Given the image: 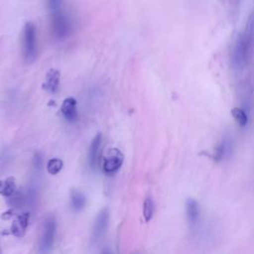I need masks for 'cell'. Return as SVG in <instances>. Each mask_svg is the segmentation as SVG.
Listing matches in <instances>:
<instances>
[{
	"label": "cell",
	"instance_id": "20",
	"mask_svg": "<svg viewBox=\"0 0 254 254\" xmlns=\"http://www.w3.org/2000/svg\"><path fill=\"white\" fill-rule=\"evenodd\" d=\"M42 163H43L42 155H41L40 153L35 154L34 159H33V164H34V167L36 168V170H40V169H41V167H42Z\"/></svg>",
	"mask_w": 254,
	"mask_h": 254
},
{
	"label": "cell",
	"instance_id": "5",
	"mask_svg": "<svg viewBox=\"0 0 254 254\" xmlns=\"http://www.w3.org/2000/svg\"><path fill=\"white\" fill-rule=\"evenodd\" d=\"M57 231V221L54 216H48L44 221V229L43 234L41 236L40 241V251L41 252H48L55 240Z\"/></svg>",
	"mask_w": 254,
	"mask_h": 254
},
{
	"label": "cell",
	"instance_id": "11",
	"mask_svg": "<svg viewBox=\"0 0 254 254\" xmlns=\"http://www.w3.org/2000/svg\"><path fill=\"white\" fill-rule=\"evenodd\" d=\"M61 72L56 68H51L46 75V81L43 83V88L46 89L50 93H55L60 84Z\"/></svg>",
	"mask_w": 254,
	"mask_h": 254
},
{
	"label": "cell",
	"instance_id": "19",
	"mask_svg": "<svg viewBox=\"0 0 254 254\" xmlns=\"http://www.w3.org/2000/svg\"><path fill=\"white\" fill-rule=\"evenodd\" d=\"M11 198H10V201L9 203L13 206H16V207H20V205H22L24 203V196L21 192H14L12 195H10Z\"/></svg>",
	"mask_w": 254,
	"mask_h": 254
},
{
	"label": "cell",
	"instance_id": "4",
	"mask_svg": "<svg viewBox=\"0 0 254 254\" xmlns=\"http://www.w3.org/2000/svg\"><path fill=\"white\" fill-rule=\"evenodd\" d=\"M124 156L117 148H109L103 156L102 169L106 175L115 174L122 166Z\"/></svg>",
	"mask_w": 254,
	"mask_h": 254
},
{
	"label": "cell",
	"instance_id": "15",
	"mask_svg": "<svg viewBox=\"0 0 254 254\" xmlns=\"http://www.w3.org/2000/svg\"><path fill=\"white\" fill-rule=\"evenodd\" d=\"M16 191L15 180L12 177H9L3 181H0V193L5 196H10Z\"/></svg>",
	"mask_w": 254,
	"mask_h": 254
},
{
	"label": "cell",
	"instance_id": "13",
	"mask_svg": "<svg viewBox=\"0 0 254 254\" xmlns=\"http://www.w3.org/2000/svg\"><path fill=\"white\" fill-rule=\"evenodd\" d=\"M85 196L77 190H72L70 192V205L74 211H80L85 205Z\"/></svg>",
	"mask_w": 254,
	"mask_h": 254
},
{
	"label": "cell",
	"instance_id": "14",
	"mask_svg": "<svg viewBox=\"0 0 254 254\" xmlns=\"http://www.w3.org/2000/svg\"><path fill=\"white\" fill-rule=\"evenodd\" d=\"M231 115L235 122L241 127L244 128L248 124V114L247 112L241 107H233L231 109Z\"/></svg>",
	"mask_w": 254,
	"mask_h": 254
},
{
	"label": "cell",
	"instance_id": "12",
	"mask_svg": "<svg viewBox=\"0 0 254 254\" xmlns=\"http://www.w3.org/2000/svg\"><path fill=\"white\" fill-rule=\"evenodd\" d=\"M231 152H232V142L229 138L224 137L215 149L214 158L217 161H222L224 159H227L230 156Z\"/></svg>",
	"mask_w": 254,
	"mask_h": 254
},
{
	"label": "cell",
	"instance_id": "7",
	"mask_svg": "<svg viewBox=\"0 0 254 254\" xmlns=\"http://www.w3.org/2000/svg\"><path fill=\"white\" fill-rule=\"evenodd\" d=\"M108 221H109V211L107 208H103L98 212L94 220L93 231H92V237L94 240L100 239L106 233V230L108 227Z\"/></svg>",
	"mask_w": 254,
	"mask_h": 254
},
{
	"label": "cell",
	"instance_id": "9",
	"mask_svg": "<svg viewBox=\"0 0 254 254\" xmlns=\"http://www.w3.org/2000/svg\"><path fill=\"white\" fill-rule=\"evenodd\" d=\"M101 142H102V135L101 133H97L90 143L89 151H88V163L91 168H95L98 163V156H99V150L101 147Z\"/></svg>",
	"mask_w": 254,
	"mask_h": 254
},
{
	"label": "cell",
	"instance_id": "16",
	"mask_svg": "<svg viewBox=\"0 0 254 254\" xmlns=\"http://www.w3.org/2000/svg\"><path fill=\"white\" fill-rule=\"evenodd\" d=\"M154 210H155L154 201L151 196H147L143 203V216L147 222L152 219L154 215Z\"/></svg>",
	"mask_w": 254,
	"mask_h": 254
},
{
	"label": "cell",
	"instance_id": "1",
	"mask_svg": "<svg viewBox=\"0 0 254 254\" xmlns=\"http://www.w3.org/2000/svg\"><path fill=\"white\" fill-rule=\"evenodd\" d=\"M254 53V10L249 15L243 30L238 34L231 51V65L235 70L243 69Z\"/></svg>",
	"mask_w": 254,
	"mask_h": 254
},
{
	"label": "cell",
	"instance_id": "8",
	"mask_svg": "<svg viewBox=\"0 0 254 254\" xmlns=\"http://www.w3.org/2000/svg\"><path fill=\"white\" fill-rule=\"evenodd\" d=\"M61 112L64 118L68 122H73L76 119V100L73 97H67L63 101Z\"/></svg>",
	"mask_w": 254,
	"mask_h": 254
},
{
	"label": "cell",
	"instance_id": "3",
	"mask_svg": "<svg viewBox=\"0 0 254 254\" xmlns=\"http://www.w3.org/2000/svg\"><path fill=\"white\" fill-rule=\"evenodd\" d=\"M51 28L57 40H64L71 33L72 22L69 16L63 10L51 15Z\"/></svg>",
	"mask_w": 254,
	"mask_h": 254
},
{
	"label": "cell",
	"instance_id": "18",
	"mask_svg": "<svg viewBox=\"0 0 254 254\" xmlns=\"http://www.w3.org/2000/svg\"><path fill=\"white\" fill-rule=\"evenodd\" d=\"M63 3H64V0H47V6L50 12V15L63 11L64 10Z\"/></svg>",
	"mask_w": 254,
	"mask_h": 254
},
{
	"label": "cell",
	"instance_id": "17",
	"mask_svg": "<svg viewBox=\"0 0 254 254\" xmlns=\"http://www.w3.org/2000/svg\"><path fill=\"white\" fill-rule=\"evenodd\" d=\"M63 166H64V163L61 159L53 158L48 161L47 171L50 175H57L58 173L61 172V170L63 169Z\"/></svg>",
	"mask_w": 254,
	"mask_h": 254
},
{
	"label": "cell",
	"instance_id": "10",
	"mask_svg": "<svg viewBox=\"0 0 254 254\" xmlns=\"http://www.w3.org/2000/svg\"><path fill=\"white\" fill-rule=\"evenodd\" d=\"M30 215L28 212H24L13 221L11 226V232L16 237H23L25 235L28 223H29Z\"/></svg>",
	"mask_w": 254,
	"mask_h": 254
},
{
	"label": "cell",
	"instance_id": "2",
	"mask_svg": "<svg viewBox=\"0 0 254 254\" xmlns=\"http://www.w3.org/2000/svg\"><path fill=\"white\" fill-rule=\"evenodd\" d=\"M22 47L26 62H34L37 56V29L33 22H27L23 28Z\"/></svg>",
	"mask_w": 254,
	"mask_h": 254
},
{
	"label": "cell",
	"instance_id": "6",
	"mask_svg": "<svg viewBox=\"0 0 254 254\" xmlns=\"http://www.w3.org/2000/svg\"><path fill=\"white\" fill-rule=\"evenodd\" d=\"M186 216L190 229L197 228L200 221V207L198 202L193 198H188L186 201Z\"/></svg>",
	"mask_w": 254,
	"mask_h": 254
}]
</instances>
